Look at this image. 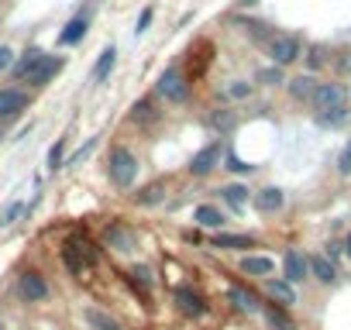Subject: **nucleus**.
<instances>
[{
    "mask_svg": "<svg viewBox=\"0 0 351 330\" xmlns=\"http://www.w3.org/2000/svg\"><path fill=\"white\" fill-rule=\"evenodd\" d=\"M193 220H197L200 227H207V231H221V227L228 224V217H224L217 207H210V203H200V207L193 210Z\"/></svg>",
    "mask_w": 351,
    "mask_h": 330,
    "instance_id": "15",
    "label": "nucleus"
},
{
    "mask_svg": "<svg viewBox=\"0 0 351 330\" xmlns=\"http://www.w3.org/2000/svg\"><path fill=\"white\" fill-rule=\"evenodd\" d=\"M42 59H45V52H42V49H28V52H25V59H21L18 66H11V69H14V76H18V79H25V76H28Z\"/></svg>",
    "mask_w": 351,
    "mask_h": 330,
    "instance_id": "25",
    "label": "nucleus"
},
{
    "mask_svg": "<svg viewBox=\"0 0 351 330\" xmlns=\"http://www.w3.org/2000/svg\"><path fill=\"white\" fill-rule=\"evenodd\" d=\"M11 66H14V52H11L8 45H0V73L11 69Z\"/></svg>",
    "mask_w": 351,
    "mask_h": 330,
    "instance_id": "36",
    "label": "nucleus"
},
{
    "mask_svg": "<svg viewBox=\"0 0 351 330\" xmlns=\"http://www.w3.org/2000/svg\"><path fill=\"white\" fill-rule=\"evenodd\" d=\"M25 214H28V203H21V200L8 203V207H4V214H0V231H4V227H14Z\"/></svg>",
    "mask_w": 351,
    "mask_h": 330,
    "instance_id": "26",
    "label": "nucleus"
},
{
    "mask_svg": "<svg viewBox=\"0 0 351 330\" xmlns=\"http://www.w3.org/2000/svg\"><path fill=\"white\" fill-rule=\"evenodd\" d=\"M214 248H224V251H245V248H255V238H252V234H224V231H217Z\"/></svg>",
    "mask_w": 351,
    "mask_h": 330,
    "instance_id": "17",
    "label": "nucleus"
},
{
    "mask_svg": "<svg viewBox=\"0 0 351 330\" xmlns=\"http://www.w3.org/2000/svg\"><path fill=\"white\" fill-rule=\"evenodd\" d=\"M286 86H289V97H293V100H310L313 90H317V79H313L310 73H303V76H293Z\"/></svg>",
    "mask_w": 351,
    "mask_h": 330,
    "instance_id": "20",
    "label": "nucleus"
},
{
    "mask_svg": "<svg viewBox=\"0 0 351 330\" xmlns=\"http://www.w3.org/2000/svg\"><path fill=\"white\" fill-rule=\"evenodd\" d=\"M221 141H210V144H204L193 158H190V176H197V179H204V176H210L217 165H221Z\"/></svg>",
    "mask_w": 351,
    "mask_h": 330,
    "instance_id": "5",
    "label": "nucleus"
},
{
    "mask_svg": "<svg viewBox=\"0 0 351 330\" xmlns=\"http://www.w3.org/2000/svg\"><path fill=\"white\" fill-rule=\"evenodd\" d=\"M210 124H214V127H217V131H231V127H234V124H238V117H234V114H231V110H217V114H214V117H210Z\"/></svg>",
    "mask_w": 351,
    "mask_h": 330,
    "instance_id": "31",
    "label": "nucleus"
},
{
    "mask_svg": "<svg viewBox=\"0 0 351 330\" xmlns=\"http://www.w3.org/2000/svg\"><path fill=\"white\" fill-rule=\"evenodd\" d=\"M83 35H86V18H73L66 25V31L59 35V45H76V42H83Z\"/></svg>",
    "mask_w": 351,
    "mask_h": 330,
    "instance_id": "23",
    "label": "nucleus"
},
{
    "mask_svg": "<svg viewBox=\"0 0 351 330\" xmlns=\"http://www.w3.org/2000/svg\"><path fill=\"white\" fill-rule=\"evenodd\" d=\"M228 299H231L241 313H258V309H262L258 296H255V292H248V289H241V285H231V289H228Z\"/></svg>",
    "mask_w": 351,
    "mask_h": 330,
    "instance_id": "19",
    "label": "nucleus"
},
{
    "mask_svg": "<svg viewBox=\"0 0 351 330\" xmlns=\"http://www.w3.org/2000/svg\"><path fill=\"white\" fill-rule=\"evenodd\" d=\"M0 138H4V134H0Z\"/></svg>",
    "mask_w": 351,
    "mask_h": 330,
    "instance_id": "41",
    "label": "nucleus"
},
{
    "mask_svg": "<svg viewBox=\"0 0 351 330\" xmlns=\"http://www.w3.org/2000/svg\"><path fill=\"white\" fill-rule=\"evenodd\" d=\"M158 114H155V103L152 100H138L134 107H131V120L134 124H152Z\"/></svg>",
    "mask_w": 351,
    "mask_h": 330,
    "instance_id": "28",
    "label": "nucleus"
},
{
    "mask_svg": "<svg viewBox=\"0 0 351 330\" xmlns=\"http://www.w3.org/2000/svg\"><path fill=\"white\" fill-rule=\"evenodd\" d=\"M62 66H66V59H62V55H45V59H42V62H38L25 79H28L32 86H49V79H56V76L62 73Z\"/></svg>",
    "mask_w": 351,
    "mask_h": 330,
    "instance_id": "8",
    "label": "nucleus"
},
{
    "mask_svg": "<svg viewBox=\"0 0 351 330\" xmlns=\"http://www.w3.org/2000/svg\"><path fill=\"white\" fill-rule=\"evenodd\" d=\"M83 320L90 323V330H124L121 320L110 316V313H104L100 306H86V309H83Z\"/></svg>",
    "mask_w": 351,
    "mask_h": 330,
    "instance_id": "14",
    "label": "nucleus"
},
{
    "mask_svg": "<svg viewBox=\"0 0 351 330\" xmlns=\"http://www.w3.org/2000/svg\"><path fill=\"white\" fill-rule=\"evenodd\" d=\"M310 66H313V69H317V66H324V49H320V45H313V49H310Z\"/></svg>",
    "mask_w": 351,
    "mask_h": 330,
    "instance_id": "38",
    "label": "nucleus"
},
{
    "mask_svg": "<svg viewBox=\"0 0 351 330\" xmlns=\"http://www.w3.org/2000/svg\"><path fill=\"white\" fill-rule=\"evenodd\" d=\"M138 155L131 151V148H124V144H117V148H110V158H107V176H110V183L117 186V190H131L134 186V179H138Z\"/></svg>",
    "mask_w": 351,
    "mask_h": 330,
    "instance_id": "1",
    "label": "nucleus"
},
{
    "mask_svg": "<svg viewBox=\"0 0 351 330\" xmlns=\"http://www.w3.org/2000/svg\"><path fill=\"white\" fill-rule=\"evenodd\" d=\"M155 90H158V97H162L165 103H186V100H190V83H186V76H183L180 69H165V73L158 76Z\"/></svg>",
    "mask_w": 351,
    "mask_h": 330,
    "instance_id": "2",
    "label": "nucleus"
},
{
    "mask_svg": "<svg viewBox=\"0 0 351 330\" xmlns=\"http://www.w3.org/2000/svg\"><path fill=\"white\" fill-rule=\"evenodd\" d=\"M265 323H269V330H296V323H293V316L286 313V306H265Z\"/></svg>",
    "mask_w": 351,
    "mask_h": 330,
    "instance_id": "21",
    "label": "nucleus"
},
{
    "mask_svg": "<svg viewBox=\"0 0 351 330\" xmlns=\"http://www.w3.org/2000/svg\"><path fill=\"white\" fill-rule=\"evenodd\" d=\"M344 251H348V255H351V234H348V241H344Z\"/></svg>",
    "mask_w": 351,
    "mask_h": 330,
    "instance_id": "40",
    "label": "nucleus"
},
{
    "mask_svg": "<svg viewBox=\"0 0 351 330\" xmlns=\"http://www.w3.org/2000/svg\"><path fill=\"white\" fill-rule=\"evenodd\" d=\"M282 203H286V196H282L279 186H265V190L255 193V210H258V214H279Z\"/></svg>",
    "mask_w": 351,
    "mask_h": 330,
    "instance_id": "13",
    "label": "nucleus"
},
{
    "mask_svg": "<svg viewBox=\"0 0 351 330\" xmlns=\"http://www.w3.org/2000/svg\"><path fill=\"white\" fill-rule=\"evenodd\" d=\"M148 25H152V8H145V11H141V18H138V28H134V35H141V31H145Z\"/></svg>",
    "mask_w": 351,
    "mask_h": 330,
    "instance_id": "37",
    "label": "nucleus"
},
{
    "mask_svg": "<svg viewBox=\"0 0 351 330\" xmlns=\"http://www.w3.org/2000/svg\"><path fill=\"white\" fill-rule=\"evenodd\" d=\"M231 169H234V173H252V165H245L241 158H234V155H231Z\"/></svg>",
    "mask_w": 351,
    "mask_h": 330,
    "instance_id": "39",
    "label": "nucleus"
},
{
    "mask_svg": "<svg viewBox=\"0 0 351 330\" xmlns=\"http://www.w3.org/2000/svg\"><path fill=\"white\" fill-rule=\"evenodd\" d=\"M104 241H107V248H114V251H121V255H131L134 244H138L134 231H128L124 224H110V227L104 231Z\"/></svg>",
    "mask_w": 351,
    "mask_h": 330,
    "instance_id": "10",
    "label": "nucleus"
},
{
    "mask_svg": "<svg viewBox=\"0 0 351 330\" xmlns=\"http://www.w3.org/2000/svg\"><path fill=\"white\" fill-rule=\"evenodd\" d=\"M221 196L228 200V207H231V210H241V207L248 203V186L231 183V186H224V190H221Z\"/></svg>",
    "mask_w": 351,
    "mask_h": 330,
    "instance_id": "24",
    "label": "nucleus"
},
{
    "mask_svg": "<svg viewBox=\"0 0 351 330\" xmlns=\"http://www.w3.org/2000/svg\"><path fill=\"white\" fill-rule=\"evenodd\" d=\"M114 66H117V49L110 45V49H104V52H100V59H97V66H93V79H97V83H104V79L114 73Z\"/></svg>",
    "mask_w": 351,
    "mask_h": 330,
    "instance_id": "22",
    "label": "nucleus"
},
{
    "mask_svg": "<svg viewBox=\"0 0 351 330\" xmlns=\"http://www.w3.org/2000/svg\"><path fill=\"white\" fill-rule=\"evenodd\" d=\"M310 103H313V114L341 110V107H348V90H344L341 83H317V90H313Z\"/></svg>",
    "mask_w": 351,
    "mask_h": 330,
    "instance_id": "3",
    "label": "nucleus"
},
{
    "mask_svg": "<svg viewBox=\"0 0 351 330\" xmlns=\"http://www.w3.org/2000/svg\"><path fill=\"white\" fill-rule=\"evenodd\" d=\"M162 196H165V186H162V183H152V186H145V190L134 193V203H138V207H152V203H158Z\"/></svg>",
    "mask_w": 351,
    "mask_h": 330,
    "instance_id": "27",
    "label": "nucleus"
},
{
    "mask_svg": "<svg viewBox=\"0 0 351 330\" xmlns=\"http://www.w3.org/2000/svg\"><path fill=\"white\" fill-rule=\"evenodd\" d=\"M272 268H276V262L265 258V255H248V258L241 262V272H245V275H255V279H269Z\"/></svg>",
    "mask_w": 351,
    "mask_h": 330,
    "instance_id": "18",
    "label": "nucleus"
},
{
    "mask_svg": "<svg viewBox=\"0 0 351 330\" xmlns=\"http://www.w3.org/2000/svg\"><path fill=\"white\" fill-rule=\"evenodd\" d=\"M265 292H269L279 306H286V309L296 303V289H293L286 279H265Z\"/></svg>",
    "mask_w": 351,
    "mask_h": 330,
    "instance_id": "16",
    "label": "nucleus"
},
{
    "mask_svg": "<svg viewBox=\"0 0 351 330\" xmlns=\"http://www.w3.org/2000/svg\"><path fill=\"white\" fill-rule=\"evenodd\" d=\"M248 93H252V83H241V79H238V83L228 86V97H234V100H241V97H248Z\"/></svg>",
    "mask_w": 351,
    "mask_h": 330,
    "instance_id": "34",
    "label": "nucleus"
},
{
    "mask_svg": "<svg viewBox=\"0 0 351 330\" xmlns=\"http://www.w3.org/2000/svg\"><path fill=\"white\" fill-rule=\"evenodd\" d=\"M306 265H310V275H313L317 282H324V285H334V282H337V265H334L327 255H310Z\"/></svg>",
    "mask_w": 351,
    "mask_h": 330,
    "instance_id": "12",
    "label": "nucleus"
},
{
    "mask_svg": "<svg viewBox=\"0 0 351 330\" xmlns=\"http://www.w3.org/2000/svg\"><path fill=\"white\" fill-rule=\"evenodd\" d=\"M176 306H180L186 316H204V313H207L204 296H200L197 289H190V285H180V289H176Z\"/></svg>",
    "mask_w": 351,
    "mask_h": 330,
    "instance_id": "11",
    "label": "nucleus"
},
{
    "mask_svg": "<svg viewBox=\"0 0 351 330\" xmlns=\"http://www.w3.org/2000/svg\"><path fill=\"white\" fill-rule=\"evenodd\" d=\"M21 110H28V93L18 86H4L0 90V120H14L21 117Z\"/></svg>",
    "mask_w": 351,
    "mask_h": 330,
    "instance_id": "6",
    "label": "nucleus"
},
{
    "mask_svg": "<svg viewBox=\"0 0 351 330\" xmlns=\"http://www.w3.org/2000/svg\"><path fill=\"white\" fill-rule=\"evenodd\" d=\"M258 83L279 86V83H282V66H265V69H258Z\"/></svg>",
    "mask_w": 351,
    "mask_h": 330,
    "instance_id": "30",
    "label": "nucleus"
},
{
    "mask_svg": "<svg viewBox=\"0 0 351 330\" xmlns=\"http://www.w3.org/2000/svg\"><path fill=\"white\" fill-rule=\"evenodd\" d=\"M62 148H66V141H56V148L49 151V169H52V173L62 169Z\"/></svg>",
    "mask_w": 351,
    "mask_h": 330,
    "instance_id": "33",
    "label": "nucleus"
},
{
    "mask_svg": "<svg viewBox=\"0 0 351 330\" xmlns=\"http://www.w3.org/2000/svg\"><path fill=\"white\" fill-rule=\"evenodd\" d=\"M300 52H303V45H300V38L296 35H272L269 38V59H272V66H293L296 59H300Z\"/></svg>",
    "mask_w": 351,
    "mask_h": 330,
    "instance_id": "4",
    "label": "nucleus"
},
{
    "mask_svg": "<svg viewBox=\"0 0 351 330\" xmlns=\"http://www.w3.org/2000/svg\"><path fill=\"white\" fill-rule=\"evenodd\" d=\"M18 289H21V296L28 299V303H42V299H49V282H45V275L42 272H21V282H18Z\"/></svg>",
    "mask_w": 351,
    "mask_h": 330,
    "instance_id": "9",
    "label": "nucleus"
},
{
    "mask_svg": "<svg viewBox=\"0 0 351 330\" xmlns=\"http://www.w3.org/2000/svg\"><path fill=\"white\" fill-rule=\"evenodd\" d=\"M131 275H134V282H141V285H145V289H148V285H152V272H148V268H145V265H134V268H131Z\"/></svg>",
    "mask_w": 351,
    "mask_h": 330,
    "instance_id": "35",
    "label": "nucleus"
},
{
    "mask_svg": "<svg viewBox=\"0 0 351 330\" xmlns=\"http://www.w3.org/2000/svg\"><path fill=\"white\" fill-rule=\"evenodd\" d=\"M337 173H341V176H351V138H348V144H344L341 155H337Z\"/></svg>",
    "mask_w": 351,
    "mask_h": 330,
    "instance_id": "32",
    "label": "nucleus"
},
{
    "mask_svg": "<svg viewBox=\"0 0 351 330\" xmlns=\"http://www.w3.org/2000/svg\"><path fill=\"white\" fill-rule=\"evenodd\" d=\"M306 275H310L306 255H303V251H296V248H289V251L282 255V279H286L289 285H300Z\"/></svg>",
    "mask_w": 351,
    "mask_h": 330,
    "instance_id": "7",
    "label": "nucleus"
},
{
    "mask_svg": "<svg viewBox=\"0 0 351 330\" xmlns=\"http://www.w3.org/2000/svg\"><path fill=\"white\" fill-rule=\"evenodd\" d=\"M348 107H341V110H330V114H317V124L320 127H344L348 124Z\"/></svg>",
    "mask_w": 351,
    "mask_h": 330,
    "instance_id": "29",
    "label": "nucleus"
}]
</instances>
